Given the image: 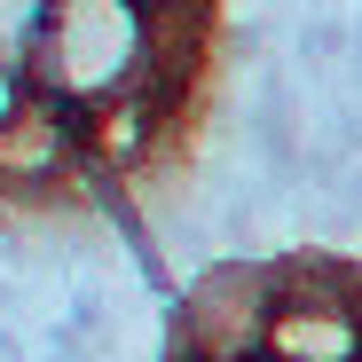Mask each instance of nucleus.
<instances>
[{"instance_id":"obj_4","label":"nucleus","mask_w":362,"mask_h":362,"mask_svg":"<svg viewBox=\"0 0 362 362\" xmlns=\"http://www.w3.org/2000/svg\"><path fill=\"white\" fill-rule=\"evenodd\" d=\"M32 87H24V71H8V64H0V127H8V118H16V103H24Z\"/></svg>"},{"instance_id":"obj_1","label":"nucleus","mask_w":362,"mask_h":362,"mask_svg":"<svg viewBox=\"0 0 362 362\" xmlns=\"http://www.w3.org/2000/svg\"><path fill=\"white\" fill-rule=\"evenodd\" d=\"M150 64H158V8H142V0H55L24 87L71 110H95L127 87H150Z\"/></svg>"},{"instance_id":"obj_5","label":"nucleus","mask_w":362,"mask_h":362,"mask_svg":"<svg viewBox=\"0 0 362 362\" xmlns=\"http://www.w3.org/2000/svg\"><path fill=\"white\" fill-rule=\"evenodd\" d=\"M245 362H268V354H245Z\"/></svg>"},{"instance_id":"obj_3","label":"nucleus","mask_w":362,"mask_h":362,"mask_svg":"<svg viewBox=\"0 0 362 362\" xmlns=\"http://www.w3.org/2000/svg\"><path fill=\"white\" fill-rule=\"evenodd\" d=\"M47 8L55 0H0V64L8 71H32V47L47 32Z\"/></svg>"},{"instance_id":"obj_2","label":"nucleus","mask_w":362,"mask_h":362,"mask_svg":"<svg viewBox=\"0 0 362 362\" xmlns=\"http://www.w3.org/2000/svg\"><path fill=\"white\" fill-rule=\"evenodd\" d=\"M276 252L268 260H213L181 284V299L165 308V331L189 362H245L268 354V323H276Z\"/></svg>"}]
</instances>
